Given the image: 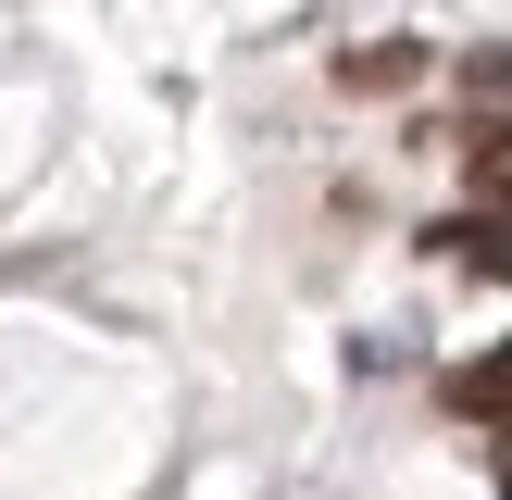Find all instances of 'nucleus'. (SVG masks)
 <instances>
[{"label": "nucleus", "mask_w": 512, "mask_h": 500, "mask_svg": "<svg viewBox=\"0 0 512 500\" xmlns=\"http://www.w3.org/2000/svg\"><path fill=\"white\" fill-rule=\"evenodd\" d=\"M425 238H438L450 263H475V275H512V213H450V225H425Z\"/></svg>", "instance_id": "1"}, {"label": "nucleus", "mask_w": 512, "mask_h": 500, "mask_svg": "<svg viewBox=\"0 0 512 500\" xmlns=\"http://www.w3.org/2000/svg\"><path fill=\"white\" fill-rule=\"evenodd\" d=\"M463 175H475V213H512V113H488L463 138Z\"/></svg>", "instance_id": "2"}, {"label": "nucleus", "mask_w": 512, "mask_h": 500, "mask_svg": "<svg viewBox=\"0 0 512 500\" xmlns=\"http://www.w3.org/2000/svg\"><path fill=\"white\" fill-rule=\"evenodd\" d=\"M413 75H425V50H413V38H375V50H350V63H338V88L388 100V88H413Z\"/></svg>", "instance_id": "3"}, {"label": "nucleus", "mask_w": 512, "mask_h": 500, "mask_svg": "<svg viewBox=\"0 0 512 500\" xmlns=\"http://www.w3.org/2000/svg\"><path fill=\"white\" fill-rule=\"evenodd\" d=\"M450 413H475V425H512V350H488V363H463V375H450Z\"/></svg>", "instance_id": "4"}, {"label": "nucleus", "mask_w": 512, "mask_h": 500, "mask_svg": "<svg viewBox=\"0 0 512 500\" xmlns=\"http://www.w3.org/2000/svg\"><path fill=\"white\" fill-rule=\"evenodd\" d=\"M463 88H475V100H512V50H475V63H463Z\"/></svg>", "instance_id": "5"}, {"label": "nucleus", "mask_w": 512, "mask_h": 500, "mask_svg": "<svg viewBox=\"0 0 512 500\" xmlns=\"http://www.w3.org/2000/svg\"><path fill=\"white\" fill-rule=\"evenodd\" d=\"M500 488H512V450H500Z\"/></svg>", "instance_id": "6"}]
</instances>
